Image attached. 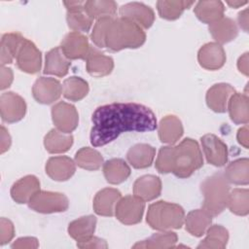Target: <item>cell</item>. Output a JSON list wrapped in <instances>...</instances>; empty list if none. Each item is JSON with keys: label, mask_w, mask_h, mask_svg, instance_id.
Wrapping results in <instances>:
<instances>
[{"label": "cell", "mask_w": 249, "mask_h": 249, "mask_svg": "<svg viewBox=\"0 0 249 249\" xmlns=\"http://www.w3.org/2000/svg\"><path fill=\"white\" fill-rule=\"evenodd\" d=\"M90 143L104 146L126 131H153L158 127L154 112L134 102H115L100 106L91 116Z\"/></svg>", "instance_id": "6da1fadb"}, {"label": "cell", "mask_w": 249, "mask_h": 249, "mask_svg": "<svg viewBox=\"0 0 249 249\" xmlns=\"http://www.w3.org/2000/svg\"><path fill=\"white\" fill-rule=\"evenodd\" d=\"M146 40L143 28L132 20L124 18H114L106 36L105 48L112 52L124 49H136L141 47Z\"/></svg>", "instance_id": "7a4b0ae2"}, {"label": "cell", "mask_w": 249, "mask_h": 249, "mask_svg": "<svg viewBox=\"0 0 249 249\" xmlns=\"http://www.w3.org/2000/svg\"><path fill=\"white\" fill-rule=\"evenodd\" d=\"M203 165V158L198 143L185 138L172 148V173L179 178H188Z\"/></svg>", "instance_id": "3957f363"}, {"label": "cell", "mask_w": 249, "mask_h": 249, "mask_svg": "<svg viewBox=\"0 0 249 249\" xmlns=\"http://www.w3.org/2000/svg\"><path fill=\"white\" fill-rule=\"evenodd\" d=\"M203 196V208L212 217L221 214L227 207L230 195L229 182L224 174L215 173L207 177L200 185Z\"/></svg>", "instance_id": "277c9868"}, {"label": "cell", "mask_w": 249, "mask_h": 249, "mask_svg": "<svg viewBox=\"0 0 249 249\" xmlns=\"http://www.w3.org/2000/svg\"><path fill=\"white\" fill-rule=\"evenodd\" d=\"M146 221L158 231L180 229L185 221V211L179 204L160 200L149 206Z\"/></svg>", "instance_id": "5b68a950"}, {"label": "cell", "mask_w": 249, "mask_h": 249, "mask_svg": "<svg viewBox=\"0 0 249 249\" xmlns=\"http://www.w3.org/2000/svg\"><path fill=\"white\" fill-rule=\"evenodd\" d=\"M28 206L36 212L50 214L67 210L69 201L61 193L38 191L28 201Z\"/></svg>", "instance_id": "8992f818"}, {"label": "cell", "mask_w": 249, "mask_h": 249, "mask_svg": "<svg viewBox=\"0 0 249 249\" xmlns=\"http://www.w3.org/2000/svg\"><path fill=\"white\" fill-rule=\"evenodd\" d=\"M145 202L135 196L121 197L115 207L117 219L124 225H134L142 220Z\"/></svg>", "instance_id": "52a82bcc"}, {"label": "cell", "mask_w": 249, "mask_h": 249, "mask_svg": "<svg viewBox=\"0 0 249 249\" xmlns=\"http://www.w3.org/2000/svg\"><path fill=\"white\" fill-rule=\"evenodd\" d=\"M16 60L18 67L28 74H35L41 69V52L34 43L26 38H24L17 53Z\"/></svg>", "instance_id": "ba28073f"}, {"label": "cell", "mask_w": 249, "mask_h": 249, "mask_svg": "<svg viewBox=\"0 0 249 249\" xmlns=\"http://www.w3.org/2000/svg\"><path fill=\"white\" fill-rule=\"evenodd\" d=\"M1 118L6 123H17L23 119L26 113L24 99L13 91H7L0 97Z\"/></svg>", "instance_id": "9c48e42d"}, {"label": "cell", "mask_w": 249, "mask_h": 249, "mask_svg": "<svg viewBox=\"0 0 249 249\" xmlns=\"http://www.w3.org/2000/svg\"><path fill=\"white\" fill-rule=\"evenodd\" d=\"M52 119L56 128L64 133L75 130L79 123V115L75 106L64 101L53 106Z\"/></svg>", "instance_id": "30bf717a"}, {"label": "cell", "mask_w": 249, "mask_h": 249, "mask_svg": "<svg viewBox=\"0 0 249 249\" xmlns=\"http://www.w3.org/2000/svg\"><path fill=\"white\" fill-rule=\"evenodd\" d=\"M62 93V86L58 80L50 77H40L32 87L35 100L41 104H51L56 101Z\"/></svg>", "instance_id": "8fae6325"}, {"label": "cell", "mask_w": 249, "mask_h": 249, "mask_svg": "<svg viewBox=\"0 0 249 249\" xmlns=\"http://www.w3.org/2000/svg\"><path fill=\"white\" fill-rule=\"evenodd\" d=\"M206 160L215 166H223L228 161V147L216 135L208 133L200 138Z\"/></svg>", "instance_id": "7c38bea8"}, {"label": "cell", "mask_w": 249, "mask_h": 249, "mask_svg": "<svg viewBox=\"0 0 249 249\" xmlns=\"http://www.w3.org/2000/svg\"><path fill=\"white\" fill-rule=\"evenodd\" d=\"M60 49L68 59H86L90 46L88 38L80 32H69L63 38Z\"/></svg>", "instance_id": "4fadbf2b"}, {"label": "cell", "mask_w": 249, "mask_h": 249, "mask_svg": "<svg viewBox=\"0 0 249 249\" xmlns=\"http://www.w3.org/2000/svg\"><path fill=\"white\" fill-rule=\"evenodd\" d=\"M121 18H128L142 28H149L155 20L154 11L147 5L139 2H131L120 8Z\"/></svg>", "instance_id": "5bb4252c"}, {"label": "cell", "mask_w": 249, "mask_h": 249, "mask_svg": "<svg viewBox=\"0 0 249 249\" xmlns=\"http://www.w3.org/2000/svg\"><path fill=\"white\" fill-rule=\"evenodd\" d=\"M226 58V53L223 47L216 42H210L203 45L197 53L199 65L207 70L220 69L224 66Z\"/></svg>", "instance_id": "9a60e30c"}, {"label": "cell", "mask_w": 249, "mask_h": 249, "mask_svg": "<svg viewBox=\"0 0 249 249\" xmlns=\"http://www.w3.org/2000/svg\"><path fill=\"white\" fill-rule=\"evenodd\" d=\"M234 92V89L230 84H215L206 92V104L212 111L224 113L227 111L228 102Z\"/></svg>", "instance_id": "2e32d148"}, {"label": "cell", "mask_w": 249, "mask_h": 249, "mask_svg": "<svg viewBox=\"0 0 249 249\" xmlns=\"http://www.w3.org/2000/svg\"><path fill=\"white\" fill-rule=\"evenodd\" d=\"M75 161L69 157H52L46 163V173L54 181H66L75 173Z\"/></svg>", "instance_id": "e0dca14e"}, {"label": "cell", "mask_w": 249, "mask_h": 249, "mask_svg": "<svg viewBox=\"0 0 249 249\" xmlns=\"http://www.w3.org/2000/svg\"><path fill=\"white\" fill-rule=\"evenodd\" d=\"M86 67L89 75L93 77H104L109 75L114 68V60L111 56L105 55L97 49L90 47L86 58Z\"/></svg>", "instance_id": "ac0fdd59"}, {"label": "cell", "mask_w": 249, "mask_h": 249, "mask_svg": "<svg viewBox=\"0 0 249 249\" xmlns=\"http://www.w3.org/2000/svg\"><path fill=\"white\" fill-rule=\"evenodd\" d=\"M161 192V181L155 175H143L133 184V195L144 201L157 198Z\"/></svg>", "instance_id": "d6986e66"}, {"label": "cell", "mask_w": 249, "mask_h": 249, "mask_svg": "<svg viewBox=\"0 0 249 249\" xmlns=\"http://www.w3.org/2000/svg\"><path fill=\"white\" fill-rule=\"evenodd\" d=\"M121 197V193L117 189H102L93 198L94 212L100 216H113L115 214V207Z\"/></svg>", "instance_id": "ffe728a7"}, {"label": "cell", "mask_w": 249, "mask_h": 249, "mask_svg": "<svg viewBox=\"0 0 249 249\" xmlns=\"http://www.w3.org/2000/svg\"><path fill=\"white\" fill-rule=\"evenodd\" d=\"M38 191H40L39 179L34 175H26L14 183L11 188V196L18 203H28Z\"/></svg>", "instance_id": "44dd1931"}, {"label": "cell", "mask_w": 249, "mask_h": 249, "mask_svg": "<svg viewBox=\"0 0 249 249\" xmlns=\"http://www.w3.org/2000/svg\"><path fill=\"white\" fill-rule=\"evenodd\" d=\"M159 138L162 143L172 145L176 143L183 135V124L179 118L174 115L163 117L158 124Z\"/></svg>", "instance_id": "7402d4cb"}, {"label": "cell", "mask_w": 249, "mask_h": 249, "mask_svg": "<svg viewBox=\"0 0 249 249\" xmlns=\"http://www.w3.org/2000/svg\"><path fill=\"white\" fill-rule=\"evenodd\" d=\"M156 155V149L149 145L144 143H139L134 146H132L127 154L126 159L127 161L132 165V167L141 169L149 167L155 159Z\"/></svg>", "instance_id": "603a6c76"}, {"label": "cell", "mask_w": 249, "mask_h": 249, "mask_svg": "<svg viewBox=\"0 0 249 249\" xmlns=\"http://www.w3.org/2000/svg\"><path fill=\"white\" fill-rule=\"evenodd\" d=\"M70 64V60L64 55L60 47H57L47 53L44 73L63 77L68 73Z\"/></svg>", "instance_id": "cb8c5ba5"}, {"label": "cell", "mask_w": 249, "mask_h": 249, "mask_svg": "<svg viewBox=\"0 0 249 249\" xmlns=\"http://www.w3.org/2000/svg\"><path fill=\"white\" fill-rule=\"evenodd\" d=\"M96 226V218L93 215L80 217L68 226L69 235L77 242H82L93 236Z\"/></svg>", "instance_id": "d4e9b609"}, {"label": "cell", "mask_w": 249, "mask_h": 249, "mask_svg": "<svg viewBox=\"0 0 249 249\" xmlns=\"http://www.w3.org/2000/svg\"><path fill=\"white\" fill-rule=\"evenodd\" d=\"M197 18L207 24H212L224 18L225 7L221 1H199L194 10Z\"/></svg>", "instance_id": "484cf974"}, {"label": "cell", "mask_w": 249, "mask_h": 249, "mask_svg": "<svg viewBox=\"0 0 249 249\" xmlns=\"http://www.w3.org/2000/svg\"><path fill=\"white\" fill-rule=\"evenodd\" d=\"M209 32L218 44H226L234 40L238 34V28L233 19L222 18L218 21L209 24Z\"/></svg>", "instance_id": "4316f807"}, {"label": "cell", "mask_w": 249, "mask_h": 249, "mask_svg": "<svg viewBox=\"0 0 249 249\" xmlns=\"http://www.w3.org/2000/svg\"><path fill=\"white\" fill-rule=\"evenodd\" d=\"M212 216L204 209H196L188 213L185 217L186 230L194 236H202L211 225Z\"/></svg>", "instance_id": "83f0119b"}, {"label": "cell", "mask_w": 249, "mask_h": 249, "mask_svg": "<svg viewBox=\"0 0 249 249\" xmlns=\"http://www.w3.org/2000/svg\"><path fill=\"white\" fill-rule=\"evenodd\" d=\"M227 110H229L230 118L234 124H247L249 121L247 94L234 92L228 102Z\"/></svg>", "instance_id": "f1b7e54d"}, {"label": "cell", "mask_w": 249, "mask_h": 249, "mask_svg": "<svg viewBox=\"0 0 249 249\" xmlns=\"http://www.w3.org/2000/svg\"><path fill=\"white\" fill-rule=\"evenodd\" d=\"M73 145V136L64 133L57 128L51 129L44 138V146L51 154H60L67 152Z\"/></svg>", "instance_id": "f546056e"}, {"label": "cell", "mask_w": 249, "mask_h": 249, "mask_svg": "<svg viewBox=\"0 0 249 249\" xmlns=\"http://www.w3.org/2000/svg\"><path fill=\"white\" fill-rule=\"evenodd\" d=\"M103 174L110 184H121L130 175L128 164L122 159H112L103 163Z\"/></svg>", "instance_id": "4dcf8cb0"}, {"label": "cell", "mask_w": 249, "mask_h": 249, "mask_svg": "<svg viewBox=\"0 0 249 249\" xmlns=\"http://www.w3.org/2000/svg\"><path fill=\"white\" fill-rule=\"evenodd\" d=\"M205 238L197 245L198 249H224L229 240V231L221 225L209 226Z\"/></svg>", "instance_id": "1f68e13d"}, {"label": "cell", "mask_w": 249, "mask_h": 249, "mask_svg": "<svg viewBox=\"0 0 249 249\" xmlns=\"http://www.w3.org/2000/svg\"><path fill=\"white\" fill-rule=\"evenodd\" d=\"M224 176L229 183L235 185H247L249 183V160L238 159L226 167Z\"/></svg>", "instance_id": "d6a6232c"}, {"label": "cell", "mask_w": 249, "mask_h": 249, "mask_svg": "<svg viewBox=\"0 0 249 249\" xmlns=\"http://www.w3.org/2000/svg\"><path fill=\"white\" fill-rule=\"evenodd\" d=\"M24 40L19 33H6L1 39V64L12 63L16 58L17 53Z\"/></svg>", "instance_id": "836d02e7"}, {"label": "cell", "mask_w": 249, "mask_h": 249, "mask_svg": "<svg viewBox=\"0 0 249 249\" xmlns=\"http://www.w3.org/2000/svg\"><path fill=\"white\" fill-rule=\"evenodd\" d=\"M89 88L87 81L80 77L72 76L64 80L62 84V93L64 97L71 101H79L89 93Z\"/></svg>", "instance_id": "e575fe53"}, {"label": "cell", "mask_w": 249, "mask_h": 249, "mask_svg": "<svg viewBox=\"0 0 249 249\" xmlns=\"http://www.w3.org/2000/svg\"><path fill=\"white\" fill-rule=\"evenodd\" d=\"M195 2L193 1H175L160 0L157 2V9L160 18L168 20H174L180 18L182 13L189 9Z\"/></svg>", "instance_id": "d590c367"}, {"label": "cell", "mask_w": 249, "mask_h": 249, "mask_svg": "<svg viewBox=\"0 0 249 249\" xmlns=\"http://www.w3.org/2000/svg\"><path fill=\"white\" fill-rule=\"evenodd\" d=\"M177 234L173 231H162L154 233L149 238L137 242L133 245V248H172L175 247L177 242Z\"/></svg>", "instance_id": "8d00e7d4"}, {"label": "cell", "mask_w": 249, "mask_h": 249, "mask_svg": "<svg viewBox=\"0 0 249 249\" xmlns=\"http://www.w3.org/2000/svg\"><path fill=\"white\" fill-rule=\"evenodd\" d=\"M75 163L87 170H97L103 164L101 154L89 147L81 148L75 155Z\"/></svg>", "instance_id": "74e56055"}, {"label": "cell", "mask_w": 249, "mask_h": 249, "mask_svg": "<svg viewBox=\"0 0 249 249\" xmlns=\"http://www.w3.org/2000/svg\"><path fill=\"white\" fill-rule=\"evenodd\" d=\"M117 3L115 1L100 0V1H86L84 10L86 14L91 18H101L105 17H112L117 12Z\"/></svg>", "instance_id": "f35d334b"}, {"label": "cell", "mask_w": 249, "mask_h": 249, "mask_svg": "<svg viewBox=\"0 0 249 249\" xmlns=\"http://www.w3.org/2000/svg\"><path fill=\"white\" fill-rule=\"evenodd\" d=\"M227 206L231 213L246 216L249 213V191L247 189H233L229 195Z\"/></svg>", "instance_id": "ab89813d"}, {"label": "cell", "mask_w": 249, "mask_h": 249, "mask_svg": "<svg viewBox=\"0 0 249 249\" xmlns=\"http://www.w3.org/2000/svg\"><path fill=\"white\" fill-rule=\"evenodd\" d=\"M66 20L70 29L75 32H87L90 29L93 19H91L85 10L77 12H67Z\"/></svg>", "instance_id": "60d3db41"}, {"label": "cell", "mask_w": 249, "mask_h": 249, "mask_svg": "<svg viewBox=\"0 0 249 249\" xmlns=\"http://www.w3.org/2000/svg\"><path fill=\"white\" fill-rule=\"evenodd\" d=\"M112 17H105L98 18L93 26V29L90 34L91 41L98 47V48H105V36L107 30L113 21Z\"/></svg>", "instance_id": "b9f144b4"}, {"label": "cell", "mask_w": 249, "mask_h": 249, "mask_svg": "<svg viewBox=\"0 0 249 249\" xmlns=\"http://www.w3.org/2000/svg\"><path fill=\"white\" fill-rule=\"evenodd\" d=\"M172 148L173 146H164L160 149L156 160V168L159 172H172Z\"/></svg>", "instance_id": "7bdbcfd3"}, {"label": "cell", "mask_w": 249, "mask_h": 249, "mask_svg": "<svg viewBox=\"0 0 249 249\" xmlns=\"http://www.w3.org/2000/svg\"><path fill=\"white\" fill-rule=\"evenodd\" d=\"M15 235V227L13 223L6 219H0V244L4 245L11 241Z\"/></svg>", "instance_id": "ee69618b"}, {"label": "cell", "mask_w": 249, "mask_h": 249, "mask_svg": "<svg viewBox=\"0 0 249 249\" xmlns=\"http://www.w3.org/2000/svg\"><path fill=\"white\" fill-rule=\"evenodd\" d=\"M39 246L38 240L35 237H20L13 244V249H35Z\"/></svg>", "instance_id": "f6af8a7d"}, {"label": "cell", "mask_w": 249, "mask_h": 249, "mask_svg": "<svg viewBox=\"0 0 249 249\" xmlns=\"http://www.w3.org/2000/svg\"><path fill=\"white\" fill-rule=\"evenodd\" d=\"M77 246L79 248H107L108 244L107 242L99 237L92 236L89 239L82 242H77Z\"/></svg>", "instance_id": "bcb514c9"}, {"label": "cell", "mask_w": 249, "mask_h": 249, "mask_svg": "<svg viewBox=\"0 0 249 249\" xmlns=\"http://www.w3.org/2000/svg\"><path fill=\"white\" fill-rule=\"evenodd\" d=\"M13 71L11 68L8 67H1V84H0V89H5L9 88L13 82Z\"/></svg>", "instance_id": "7dc6e473"}, {"label": "cell", "mask_w": 249, "mask_h": 249, "mask_svg": "<svg viewBox=\"0 0 249 249\" xmlns=\"http://www.w3.org/2000/svg\"><path fill=\"white\" fill-rule=\"evenodd\" d=\"M11 146V136L9 131L6 129L4 125H1V154L5 153L9 150Z\"/></svg>", "instance_id": "c3c4849f"}, {"label": "cell", "mask_w": 249, "mask_h": 249, "mask_svg": "<svg viewBox=\"0 0 249 249\" xmlns=\"http://www.w3.org/2000/svg\"><path fill=\"white\" fill-rule=\"evenodd\" d=\"M237 141L240 145H242L244 148L248 149L249 147V136H248V126L245 124L243 127L239 128L236 135Z\"/></svg>", "instance_id": "681fc988"}, {"label": "cell", "mask_w": 249, "mask_h": 249, "mask_svg": "<svg viewBox=\"0 0 249 249\" xmlns=\"http://www.w3.org/2000/svg\"><path fill=\"white\" fill-rule=\"evenodd\" d=\"M237 68L239 72H241L243 75L248 76L249 70H248V53H243L237 61Z\"/></svg>", "instance_id": "f907efd6"}, {"label": "cell", "mask_w": 249, "mask_h": 249, "mask_svg": "<svg viewBox=\"0 0 249 249\" xmlns=\"http://www.w3.org/2000/svg\"><path fill=\"white\" fill-rule=\"evenodd\" d=\"M63 4L65 5L67 12H77V11H82L84 10V1H64Z\"/></svg>", "instance_id": "816d5d0a"}, {"label": "cell", "mask_w": 249, "mask_h": 249, "mask_svg": "<svg viewBox=\"0 0 249 249\" xmlns=\"http://www.w3.org/2000/svg\"><path fill=\"white\" fill-rule=\"evenodd\" d=\"M237 21L239 26L247 32L248 30V9H245L244 11L240 12L237 16Z\"/></svg>", "instance_id": "f5cc1de1"}, {"label": "cell", "mask_w": 249, "mask_h": 249, "mask_svg": "<svg viewBox=\"0 0 249 249\" xmlns=\"http://www.w3.org/2000/svg\"><path fill=\"white\" fill-rule=\"evenodd\" d=\"M247 3H248L247 1H227V4L231 8H239Z\"/></svg>", "instance_id": "db71d44e"}]
</instances>
